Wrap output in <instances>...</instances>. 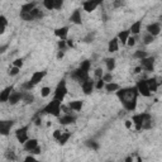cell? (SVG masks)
<instances>
[{
    "label": "cell",
    "mask_w": 162,
    "mask_h": 162,
    "mask_svg": "<svg viewBox=\"0 0 162 162\" xmlns=\"http://www.w3.org/2000/svg\"><path fill=\"white\" fill-rule=\"evenodd\" d=\"M138 90L136 86L133 87H127V89H120L117 91V96L122 102L123 107L128 112H133L137 108V99H138Z\"/></svg>",
    "instance_id": "6da1fadb"
},
{
    "label": "cell",
    "mask_w": 162,
    "mask_h": 162,
    "mask_svg": "<svg viewBox=\"0 0 162 162\" xmlns=\"http://www.w3.org/2000/svg\"><path fill=\"white\" fill-rule=\"evenodd\" d=\"M90 66H91V62H90V61H87V60H86V61H84V62H81L80 67L72 72V77H74L75 80L80 81L81 84H82L84 81L89 80V79H90V77H89Z\"/></svg>",
    "instance_id": "7a4b0ae2"
},
{
    "label": "cell",
    "mask_w": 162,
    "mask_h": 162,
    "mask_svg": "<svg viewBox=\"0 0 162 162\" xmlns=\"http://www.w3.org/2000/svg\"><path fill=\"white\" fill-rule=\"evenodd\" d=\"M149 120H152L151 119V115L148 114V113H139V114H134L133 117H132V122H133V125H134V128H136V131H142L143 129V127H144V124L147 123V122H149Z\"/></svg>",
    "instance_id": "3957f363"
},
{
    "label": "cell",
    "mask_w": 162,
    "mask_h": 162,
    "mask_svg": "<svg viewBox=\"0 0 162 162\" xmlns=\"http://www.w3.org/2000/svg\"><path fill=\"white\" fill-rule=\"evenodd\" d=\"M61 110H62V104H61V102L53 99L52 102H50V103L43 108L42 112L46 113V114H51V115H53V117H56V118H60Z\"/></svg>",
    "instance_id": "277c9868"
},
{
    "label": "cell",
    "mask_w": 162,
    "mask_h": 162,
    "mask_svg": "<svg viewBox=\"0 0 162 162\" xmlns=\"http://www.w3.org/2000/svg\"><path fill=\"white\" fill-rule=\"evenodd\" d=\"M67 85H66V81L65 80H61L58 82V85L56 86V90H55V100H58V102H63L65 99V96L67 95Z\"/></svg>",
    "instance_id": "5b68a950"
},
{
    "label": "cell",
    "mask_w": 162,
    "mask_h": 162,
    "mask_svg": "<svg viewBox=\"0 0 162 162\" xmlns=\"http://www.w3.org/2000/svg\"><path fill=\"white\" fill-rule=\"evenodd\" d=\"M28 129H29V127H28V125H24V127L18 128L17 131H15V138H17L18 142H20L22 144H24V143L29 139V137H28Z\"/></svg>",
    "instance_id": "8992f818"
},
{
    "label": "cell",
    "mask_w": 162,
    "mask_h": 162,
    "mask_svg": "<svg viewBox=\"0 0 162 162\" xmlns=\"http://www.w3.org/2000/svg\"><path fill=\"white\" fill-rule=\"evenodd\" d=\"M137 90H138V94L142 95V96H146V98H148V96L152 95L149 87H148V84H147V80H139L136 85Z\"/></svg>",
    "instance_id": "52a82bcc"
},
{
    "label": "cell",
    "mask_w": 162,
    "mask_h": 162,
    "mask_svg": "<svg viewBox=\"0 0 162 162\" xmlns=\"http://www.w3.org/2000/svg\"><path fill=\"white\" fill-rule=\"evenodd\" d=\"M141 67L148 72L153 71L154 67V58L153 57H146L143 60H141Z\"/></svg>",
    "instance_id": "ba28073f"
},
{
    "label": "cell",
    "mask_w": 162,
    "mask_h": 162,
    "mask_svg": "<svg viewBox=\"0 0 162 162\" xmlns=\"http://www.w3.org/2000/svg\"><path fill=\"white\" fill-rule=\"evenodd\" d=\"M47 75V71H36V72H33L32 74V76H30V84L33 85V86H36L37 84H39L43 79H44V76Z\"/></svg>",
    "instance_id": "9c48e42d"
},
{
    "label": "cell",
    "mask_w": 162,
    "mask_h": 162,
    "mask_svg": "<svg viewBox=\"0 0 162 162\" xmlns=\"http://www.w3.org/2000/svg\"><path fill=\"white\" fill-rule=\"evenodd\" d=\"M13 124H14L13 120H2L0 122V133H2L3 136H8Z\"/></svg>",
    "instance_id": "30bf717a"
},
{
    "label": "cell",
    "mask_w": 162,
    "mask_h": 162,
    "mask_svg": "<svg viewBox=\"0 0 162 162\" xmlns=\"http://www.w3.org/2000/svg\"><path fill=\"white\" fill-rule=\"evenodd\" d=\"M94 87H95V81H92L91 79H89V80H86L81 84V89H82L85 95H90L92 92Z\"/></svg>",
    "instance_id": "8fae6325"
},
{
    "label": "cell",
    "mask_w": 162,
    "mask_h": 162,
    "mask_svg": "<svg viewBox=\"0 0 162 162\" xmlns=\"http://www.w3.org/2000/svg\"><path fill=\"white\" fill-rule=\"evenodd\" d=\"M159 32H161V25H159V23H151V24L147 25V33H148V34L156 37V36L159 34Z\"/></svg>",
    "instance_id": "7c38bea8"
},
{
    "label": "cell",
    "mask_w": 162,
    "mask_h": 162,
    "mask_svg": "<svg viewBox=\"0 0 162 162\" xmlns=\"http://www.w3.org/2000/svg\"><path fill=\"white\" fill-rule=\"evenodd\" d=\"M98 7H99V2H94V0H89V2H85V3L82 4V8H84V10H85L86 13L94 12Z\"/></svg>",
    "instance_id": "4fadbf2b"
},
{
    "label": "cell",
    "mask_w": 162,
    "mask_h": 162,
    "mask_svg": "<svg viewBox=\"0 0 162 162\" xmlns=\"http://www.w3.org/2000/svg\"><path fill=\"white\" fill-rule=\"evenodd\" d=\"M12 92H13V86H8V87H5L2 92H0V102H2V103H7V102H9V98H10Z\"/></svg>",
    "instance_id": "5bb4252c"
},
{
    "label": "cell",
    "mask_w": 162,
    "mask_h": 162,
    "mask_svg": "<svg viewBox=\"0 0 162 162\" xmlns=\"http://www.w3.org/2000/svg\"><path fill=\"white\" fill-rule=\"evenodd\" d=\"M55 34H56L61 41H66L67 34H69V28H67V27L57 28V29H55Z\"/></svg>",
    "instance_id": "9a60e30c"
},
{
    "label": "cell",
    "mask_w": 162,
    "mask_h": 162,
    "mask_svg": "<svg viewBox=\"0 0 162 162\" xmlns=\"http://www.w3.org/2000/svg\"><path fill=\"white\" fill-rule=\"evenodd\" d=\"M23 146H24V149H25V151L32 152L33 149H36V148L38 147V139H36V138H29Z\"/></svg>",
    "instance_id": "2e32d148"
},
{
    "label": "cell",
    "mask_w": 162,
    "mask_h": 162,
    "mask_svg": "<svg viewBox=\"0 0 162 162\" xmlns=\"http://www.w3.org/2000/svg\"><path fill=\"white\" fill-rule=\"evenodd\" d=\"M23 94L24 92H19V91H13L10 98H9V103L12 105H15L17 103H19L20 100H23Z\"/></svg>",
    "instance_id": "e0dca14e"
},
{
    "label": "cell",
    "mask_w": 162,
    "mask_h": 162,
    "mask_svg": "<svg viewBox=\"0 0 162 162\" xmlns=\"http://www.w3.org/2000/svg\"><path fill=\"white\" fill-rule=\"evenodd\" d=\"M75 120H76V118L74 115H71V114H65L63 117H60V123L62 125L72 124V123H75Z\"/></svg>",
    "instance_id": "ac0fdd59"
},
{
    "label": "cell",
    "mask_w": 162,
    "mask_h": 162,
    "mask_svg": "<svg viewBox=\"0 0 162 162\" xmlns=\"http://www.w3.org/2000/svg\"><path fill=\"white\" fill-rule=\"evenodd\" d=\"M70 20H71L74 24H81V23H82V17H81L80 9L74 10V13H72L71 17H70Z\"/></svg>",
    "instance_id": "d6986e66"
},
{
    "label": "cell",
    "mask_w": 162,
    "mask_h": 162,
    "mask_svg": "<svg viewBox=\"0 0 162 162\" xmlns=\"http://www.w3.org/2000/svg\"><path fill=\"white\" fill-rule=\"evenodd\" d=\"M129 37H131V32H129V30H122L120 33L118 34L117 38H118V41H119L122 44H127Z\"/></svg>",
    "instance_id": "ffe728a7"
},
{
    "label": "cell",
    "mask_w": 162,
    "mask_h": 162,
    "mask_svg": "<svg viewBox=\"0 0 162 162\" xmlns=\"http://www.w3.org/2000/svg\"><path fill=\"white\" fill-rule=\"evenodd\" d=\"M118 50H119V41H118V38L115 37V38H113L112 41H109V43H108V52L114 53V52H117Z\"/></svg>",
    "instance_id": "44dd1931"
},
{
    "label": "cell",
    "mask_w": 162,
    "mask_h": 162,
    "mask_svg": "<svg viewBox=\"0 0 162 162\" xmlns=\"http://www.w3.org/2000/svg\"><path fill=\"white\" fill-rule=\"evenodd\" d=\"M84 107V103L81 100H74V102H70L69 103V108L74 112H80Z\"/></svg>",
    "instance_id": "7402d4cb"
},
{
    "label": "cell",
    "mask_w": 162,
    "mask_h": 162,
    "mask_svg": "<svg viewBox=\"0 0 162 162\" xmlns=\"http://www.w3.org/2000/svg\"><path fill=\"white\" fill-rule=\"evenodd\" d=\"M147 84H148V87L151 90V92H156L157 89H158V81L156 77H151V79H147Z\"/></svg>",
    "instance_id": "603a6c76"
},
{
    "label": "cell",
    "mask_w": 162,
    "mask_h": 162,
    "mask_svg": "<svg viewBox=\"0 0 162 162\" xmlns=\"http://www.w3.org/2000/svg\"><path fill=\"white\" fill-rule=\"evenodd\" d=\"M141 27H142V22L141 20H137L136 23H133L129 28V32H131L132 34H138L141 32Z\"/></svg>",
    "instance_id": "cb8c5ba5"
},
{
    "label": "cell",
    "mask_w": 162,
    "mask_h": 162,
    "mask_svg": "<svg viewBox=\"0 0 162 162\" xmlns=\"http://www.w3.org/2000/svg\"><path fill=\"white\" fill-rule=\"evenodd\" d=\"M36 9V3H27L22 5V10L20 13H30L32 10Z\"/></svg>",
    "instance_id": "d4e9b609"
},
{
    "label": "cell",
    "mask_w": 162,
    "mask_h": 162,
    "mask_svg": "<svg viewBox=\"0 0 162 162\" xmlns=\"http://www.w3.org/2000/svg\"><path fill=\"white\" fill-rule=\"evenodd\" d=\"M8 25V19L5 15H0V34H4V32Z\"/></svg>",
    "instance_id": "484cf974"
},
{
    "label": "cell",
    "mask_w": 162,
    "mask_h": 162,
    "mask_svg": "<svg viewBox=\"0 0 162 162\" xmlns=\"http://www.w3.org/2000/svg\"><path fill=\"white\" fill-rule=\"evenodd\" d=\"M105 90L108 92H117L118 90H120V86L118 84H115V82H109V84L105 85Z\"/></svg>",
    "instance_id": "4316f807"
},
{
    "label": "cell",
    "mask_w": 162,
    "mask_h": 162,
    "mask_svg": "<svg viewBox=\"0 0 162 162\" xmlns=\"http://www.w3.org/2000/svg\"><path fill=\"white\" fill-rule=\"evenodd\" d=\"M70 137H71V133H70V132H65V133H62L61 138L57 141V142H58V144H61V146L66 144V143H67V141L70 139Z\"/></svg>",
    "instance_id": "83f0119b"
},
{
    "label": "cell",
    "mask_w": 162,
    "mask_h": 162,
    "mask_svg": "<svg viewBox=\"0 0 162 162\" xmlns=\"http://www.w3.org/2000/svg\"><path fill=\"white\" fill-rule=\"evenodd\" d=\"M105 63H107V69H108L109 72H112L115 69V60L114 58H107Z\"/></svg>",
    "instance_id": "f1b7e54d"
},
{
    "label": "cell",
    "mask_w": 162,
    "mask_h": 162,
    "mask_svg": "<svg viewBox=\"0 0 162 162\" xmlns=\"http://www.w3.org/2000/svg\"><path fill=\"white\" fill-rule=\"evenodd\" d=\"M33 100H34V96L32 95L29 91H25L23 94V102H25V103H33Z\"/></svg>",
    "instance_id": "f546056e"
},
{
    "label": "cell",
    "mask_w": 162,
    "mask_h": 162,
    "mask_svg": "<svg viewBox=\"0 0 162 162\" xmlns=\"http://www.w3.org/2000/svg\"><path fill=\"white\" fill-rule=\"evenodd\" d=\"M55 2H56V0H44L43 5H44L46 9L52 10V9H55Z\"/></svg>",
    "instance_id": "4dcf8cb0"
},
{
    "label": "cell",
    "mask_w": 162,
    "mask_h": 162,
    "mask_svg": "<svg viewBox=\"0 0 162 162\" xmlns=\"http://www.w3.org/2000/svg\"><path fill=\"white\" fill-rule=\"evenodd\" d=\"M51 94V87H48V86H43L42 89H41V96L42 98H47V96Z\"/></svg>",
    "instance_id": "1f68e13d"
},
{
    "label": "cell",
    "mask_w": 162,
    "mask_h": 162,
    "mask_svg": "<svg viewBox=\"0 0 162 162\" xmlns=\"http://www.w3.org/2000/svg\"><path fill=\"white\" fill-rule=\"evenodd\" d=\"M153 41H154V37H153V36H151V34H148V33H147V34L143 37V43H144L146 46L151 44Z\"/></svg>",
    "instance_id": "d6a6232c"
},
{
    "label": "cell",
    "mask_w": 162,
    "mask_h": 162,
    "mask_svg": "<svg viewBox=\"0 0 162 162\" xmlns=\"http://www.w3.org/2000/svg\"><path fill=\"white\" fill-rule=\"evenodd\" d=\"M103 81H104L105 84H109V82H113V75H112V72H108V74H104V76H103Z\"/></svg>",
    "instance_id": "836d02e7"
},
{
    "label": "cell",
    "mask_w": 162,
    "mask_h": 162,
    "mask_svg": "<svg viewBox=\"0 0 162 162\" xmlns=\"http://www.w3.org/2000/svg\"><path fill=\"white\" fill-rule=\"evenodd\" d=\"M134 57H136V58H139V60H143V58H146V57H148V56H147V53L143 52V51H137V52L134 53Z\"/></svg>",
    "instance_id": "e575fe53"
},
{
    "label": "cell",
    "mask_w": 162,
    "mask_h": 162,
    "mask_svg": "<svg viewBox=\"0 0 162 162\" xmlns=\"http://www.w3.org/2000/svg\"><path fill=\"white\" fill-rule=\"evenodd\" d=\"M13 66H14V67H18V69H22V66H23V60H22V58L14 60V61H13Z\"/></svg>",
    "instance_id": "d590c367"
},
{
    "label": "cell",
    "mask_w": 162,
    "mask_h": 162,
    "mask_svg": "<svg viewBox=\"0 0 162 162\" xmlns=\"http://www.w3.org/2000/svg\"><path fill=\"white\" fill-rule=\"evenodd\" d=\"M105 82L103 81V79H100V80H98V81H96V84H95V87L96 89H98V90H102L103 87H105Z\"/></svg>",
    "instance_id": "8d00e7d4"
},
{
    "label": "cell",
    "mask_w": 162,
    "mask_h": 162,
    "mask_svg": "<svg viewBox=\"0 0 162 162\" xmlns=\"http://www.w3.org/2000/svg\"><path fill=\"white\" fill-rule=\"evenodd\" d=\"M86 146L90 147V148H92V149H98V148H99L98 143L94 142V141H87V142H86Z\"/></svg>",
    "instance_id": "74e56055"
},
{
    "label": "cell",
    "mask_w": 162,
    "mask_h": 162,
    "mask_svg": "<svg viewBox=\"0 0 162 162\" xmlns=\"http://www.w3.org/2000/svg\"><path fill=\"white\" fill-rule=\"evenodd\" d=\"M19 71H20V69L13 66L12 69H9V75H10V76H17V75L19 74Z\"/></svg>",
    "instance_id": "f35d334b"
},
{
    "label": "cell",
    "mask_w": 162,
    "mask_h": 162,
    "mask_svg": "<svg viewBox=\"0 0 162 162\" xmlns=\"http://www.w3.org/2000/svg\"><path fill=\"white\" fill-rule=\"evenodd\" d=\"M95 76L98 77V80L103 79V76H104V72H103V70H102V69H96V70H95Z\"/></svg>",
    "instance_id": "ab89813d"
},
{
    "label": "cell",
    "mask_w": 162,
    "mask_h": 162,
    "mask_svg": "<svg viewBox=\"0 0 162 162\" xmlns=\"http://www.w3.org/2000/svg\"><path fill=\"white\" fill-rule=\"evenodd\" d=\"M61 136H62V132L60 131V129H56V131L53 132V138H55L56 141H58V139L61 138Z\"/></svg>",
    "instance_id": "60d3db41"
},
{
    "label": "cell",
    "mask_w": 162,
    "mask_h": 162,
    "mask_svg": "<svg viewBox=\"0 0 162 162\" xmlns=\"http://www.w3.org/2000/svg\"><path fill=\"white\" fill-rule=\"evenodd\" d=\"M134 44H136V38H134V37H129V39H128V42H127V46L133 47Z\"/></svg>",
    "instance_id": "b9f144b4"
},
{
    "label": "cell",
    "mask_w": 162,
    "mask_h": 162,
    "mask_svg": "<svg viewBox=\"0 0 162 162\" xmlns=\"http://www.w3.org/2000/svg\"><path fill=\"white\" fill-rule=\"evenodd\" d=\"M124 125H125V128H127V129H132V127H133V122H132V120H129V119H127V120H124Z\"/></svg>",
    "instance_id": "7bdbcfd3"
},
{
    "label": "cell",
    "mask_w": 162,
    "mask_h": 162,
    "mask_svg": "<svg viewBox=\"0 0 162 162\" xmlns=\"http://www.w3.org/2000/svg\"><path fill=\"white\" fill-rule=\"evenodd\" d=\"M62 5H63V2H62V0H56V2H55V9H61L62 8Z\"/></svg>",
    "instance_id": "ee69618b"
},
{
    "label": "cell",
    "mask_w": 162,
    "mask_h": 162,
    "mask_svg": "<svg viewBox=\"0 0 162 162\" xmlns=\"http://www.w3.org/2000/svg\"><path fill=\"white\" fill-rule=\"evenodd\" d=\"M24 162H38L33 156H32V154H29V156H27L25 158H24Z\"/></svg>",
    "instance_id": "f6af8a7d"
},
{
    "label": "cell",
    "mask_w": 162,
    "mask_h": 162,
    "mask_svg": "<svg viewBox=\"0 0 162 162\" xmlns=\"http://www.w3.org/2000/svg\"><path fill=\"white\" fill-rule=\"evenodd\" d=\"M67 46V43H66V41H60L58 42V47H60V51H63L65 50V47Z\"/></svg>",
    "instance_id": "bcb514c9"
},
{
    "label": "cell",
    "mask_w": 162,
    "mask_h": 162,
    "mask_svg": "<svg viewBox=\"0 0 162 162\" xmlns=\"http://www.w3.org/2000/svg\"><path fill=\"white\" fill-rule=\"evenodd\" d=\"M7 157H8L9 159H12V161H14V159H15V154H14V152H13V151H8Z\"/></svg>",
    "instance_id": "7dc6e473"
},
{
    "label": "cell",
    "mask_w": 162,
    "mask_h": 162,
    "mask_svg": "<svg viewBox=\"0 0 162 162\" xmlns=\"http://www.w3.org/2000/svg\"><path fill=\"white\" fill-rule=\"evenodd\" d=\"M39 153H41V147H39V146H38L36 149H33V151L30 152V154H39Z\"/></svg>",
    "instance_id": "c3c4849f"
},
{
    "label": "cell",
    "mask_w": 162,
    "mask_h": 162,
    "mask_svg": "<svg viewBox=\"0 0 162 162\" xmlns=\"http://www.w3.org/2000/svg\"><path fill=\"white\" fill-rule=\"evenodd\" d=\"M63 56H65V52H63V51H58V53H57V58H58V60H61Z\"/></svg>",
    "instance_id": "681fc988"
},
{
    "label": "cell",
    "mask_w": 162,
    "mask_h": 162,
    "mask_svg": "<svg viewBox=\"0 0 162 162\" xmlns=\"http://www.w3.org/2000/svg\"><path fill=\"white\" fill-rule=\"evenodd\" d=\"M124 162H133V157H132V156H128V157L124 159Z\"/></svg>",
    "instance_id": "f907efd6"
},
{
    "label": "cell",
    "mask_w": 162,
    "mask_h": 162,
    "mask_svg": "<svg viewBox=\"0 0 162 162\" xmlns=\"http://www.w3.org/2000/svg\"><path fill=\"white\" fill-rule=\"evenodd\" d=\"M85 42H92V36H91V34H89V36L85 38Z\"/></svg>",
    "instance_id": "816d5d0a"
},
{
    "label": "cell",
    "mask_w": 162,
    "mask_h": 162,
    "mask_svg": "<svg viewBox=\"0 0 162 162\" xmlns=\"http://www.w3.org/2000/svg\"><path fill=\"white\" fill-rule=\"evenodd\" d=\"M66 43H67V46H69V47H74V42H72L71 39H67V41H66Z\"/></svg>",
    "instance_id": "f5cc1de1"
},
{
    "label": "cell",
    "mask_w": 162,
    "mask_h": 162,
    "mask_svg": "<svg viewBox=\"0 0 162 162\" xmlns=\"http://www.w3.org/2000/svg\"><path fill=\"white\" fill-rule=\"evenodd\" d=\"M141 70H142V67H141V66L136 67V69H134V74H139V72H141Z\"/></svg>",
    "instance_id": "db71d44e"
},
{
    "label": "cell",
    "mask_w": 162,
    "mask_h": 162,
    "mask_svg": "<svg viewBox=\"0 0 162 162\" xmlns=\"http://www.w3.org/2000/svg\"><path fill=\"white\" fill-rule=\"evenodd\" d=\"M36 124L39 125V124H41V119H37V120H36Z\"/></svg>",
    "instance_id": "11a10c76"
},
{
    "label": "cell",
    "mask_w": 162,
    "mask_h": 162,
    "mask_svg": "<svg viewBox=\"0 0 162 162\" xmlns=\"http://www.w3.org/2000/svg\"><path fill=\"white\" fill-rule=\"evenodd\" d=\"M137 162H142V158H141V157H138V158H137Z\"/></svg>",
    "instance_id": "9f6ffc18"
},
{
    "label": "cell",
    "mask_w": 162,
    "mask_h": 162,
    "mask_svg": "<svg viewBox=\"0 0 162 162\" xmlns=\"http://www.w3.org/2000/svg\"><path fill=\"white\" fill-rule=\"evenodd\" d=\"M158 84H159V85H162V79L159 80V82H158Z\"/></svg>",
    "instance_id": "6f0895ef"
},
{
    "label": "cell",
    "mask_w": 162,
    "mask_h": 162,
    "mask_svg": "<svg viewBox=\"0 0 162 162\" xmlns=\"http://www.w3.org/2000/svg\"><path fill=\"white\" fill-rule=\"evenodd\" d=\"M38 162H39V161H38Z\"/></svg>",
    "instance_id": "680465c9"
},
{
    "label": "cell",
    "mask_w": 162,
    "mask_h": 162,
    "mask_svg": "<svg viewBox=\"0 0 162 162\" xmlns=\"http://www.w3.org/2000/svg\"><path fill=\"white\" fill-rule=\"evenodd\" d=\"M161 18H162V17H161Z\"/></svg>",
    "instance_id": "91938a15"
}]
</instances>
